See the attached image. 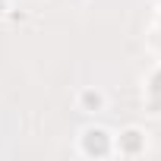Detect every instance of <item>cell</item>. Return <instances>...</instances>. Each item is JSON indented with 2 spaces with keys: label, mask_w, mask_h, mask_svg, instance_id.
<instances>
[{
  "label": "cell",
  "mask_w": 161,
  "mask_h": 161,
  "mask_svg": "<svg viewBox=\"0 0 161 161\" xmlns=\"http://www.w3.org/2000/svg\"><path fill=\"white\" fill-rule=\"evenodd\" d=\"M95 148H98V155H104L111 148V139L104 130H86V152H95Z\"/></svg>",
  "instance_id": "obj_1"
},
{
  "label": "cell",
  "mask_w": 161,
  "mask_h": 161,
  "mask_svg": "<svg viewBox=\"0 0 161 161\" xmlns=\"http://www.w3.org/2000/svg\"><path fill=\"white\" fill-rule=\"evenodd\" d=\"M136 148H139V133L130 130V133H126V145H123V152H136Z\"/></svg>",
  "instance_id": "obj_2"
},
{
  "label": "cell",
  "mask_w": 161,
  "mask_h": 161,
  "mask_svg": "<svg viewBox=\"0 0 161 161\" xmlns=\"http://www.w3.org/2000/svg\"><path fill=\"white\" fill-rule=\"evenodd\" d=\"M82 101H86L89 108H95V111L101 108V95H92V92H86V95H82Z\"/></svg>",
  "instance_id": "obj_3"
}]
</instances>
